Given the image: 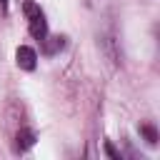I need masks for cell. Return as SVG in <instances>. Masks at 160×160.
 Masks as SVG:
<instances>
[{
  "instance_id": "cell-7",
  "label": "cell",
  "mask_w": 160,
  "mask_h": 160,
  "mask_svg": "<svg viewBox=\"0 0 160 160\" xmlns=\"http://www.w3.org/2000/svg\"><path fill=\"white\" fill-rule=\"evenodd\" d=\"M0 8H2V12H8V0H0Z\"/></svg>"
},
{
  "instance_id": "cell-5",
  "label": "cell",
  "mask_w": 160,
  "mask_h": 160,
  "mask_svg": "<svg viewBox=\"0 0 160 160\" xmlns=\"http://www.w3.org/2000/svg\"><path fill=\"white\" fill-rule=\"evenodd\" d=\"M140 132L145 135V140H148L150 145H155V142H158V130H155L152 125H140Z\"/></svg>"
},
{
  "instance_id": "cell-3",
  "label": "cell",
  "mask_w": 160,
  "mask_h": 160,
  "mask_svg": "<svg viewBox=\"0 0 160 160\" xmlns=\"http://www.w3.org/2000/svg\"><path fill=\"white\" fill-rule=\"evenodd\" d=\"M65 48V38L62 35H45L42 38V50H45V55H55V52H60Z\"/></svg>"
},
{
  "instance_id": "cell-4",
  "label": "cell",
  "mask_w": 160,
  "mask_h": 160,
  "mask_svg": "<svg viewBox=\"0 0 160 160\" xmlns=\"http://www.w3.org/2000/svg\"><path fill=\"white\" fill-rule=\"evenodd\" d=\"M32 145H35V132L28 130V128H20L18 135H15V148L22 152V150H30Z\"/></svg>"
},
{
  "instance_id": "cell-1",
  "label": "cell",
  "mask_w": 160,
  "mask_h": 160,
  "mask_svg": "<svg viewBox=\"0 0 160 160\" xmlns=\"http://www.w3.org/2000/svg\"><path fill=\"white\" fill-rule=\"evenodd\" d=\"M22 10H25V15H28L30 35H32V38H38V40H42V38L48 35V20H45L42 10H40L35 2H30V0H25V2H22Z\"/></svg>"
},
{
  "instance_id": "cell-6",
  "label": "cell",
  "mask_w": 160,
  "mask_h": 160,
  "mask_svg": "<svg viewBox=\"0 0 160 160\" xmlns=\"http://www.w3.org/2000/svg\"><path fill=\"white\" fill-rule=\"evenodd\" d=\"M105 152H108V155H110V158H112V160H120V152H118V150H115V148H112V145H110V142H108V145H105Z\"/></svg>"
},
{
  "instance_id": "cell-2",
  "label": "cell",
  "mask_w": 160,
  "mask_h": 160,
  "mask_svg": "<svg viewBox=\"0 0 160 160\" xmlns=\"http://www.w3.org/2000/svg\"><path fill=\"white\" fill-rule=\"evenodd\" d=\"M15 58H18V65H20L22 70H35V65H38V55H35V50L28 48V45H20L18 52H15Z\"/></svg>"
}]
</instances>
